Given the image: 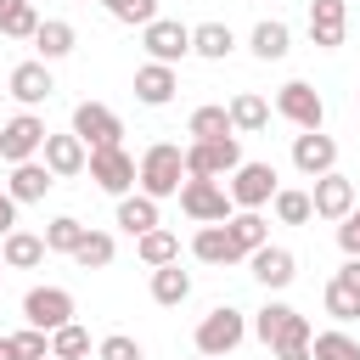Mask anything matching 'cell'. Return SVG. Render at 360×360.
Wrapping results in <instances>:
<instances>
[{
    "label": "cell",
    "instance_id": "cell-39",
    "mask_svg": "<svg viewBox=\"0 0 360 360\" xmlns=\"http://www.w3.org/2000/svg\"><path fill=\"white\" fill-rule=\"evenodd\" d=\"M11 349H17V360H51V332L22 326V332H11Z\"/></svg>",
    "mask_w": 360,
    "mask_h": 360
},
{
    "label": "cell",
    "instance_id": "cell-38",
    "mask_svg": "<svg viewBox=\"0 0 360 360\" xmlns=\"http://www.w3.org/2000/svg\"><path fill=\"white\" fill-rule=\"evenodd\" d=\"M112 22H129V28H146L158 17V0H101Z\"/></svg>",
    "mask_w": 360,
    "mask_h": 360
},
{
    "label": "cell",
    "instance_id": "cell-15",
    "mask_svg": "<svg viewBox=\"0 0 360 360\" xmlns=\"http://www.w3.org/2000/svg\"><path fill=\"white\" fill-rule=\"evenodd\" d=\"M309 208H315V219H343L349 208H354V180L349 174H321L315 180V191H309Z\"/></svg>",
    "mask_w": 360,
    "mask_h": 360
},
{
    "label": "cell",
    "instance_id": "cell-36",
    "mask_svg": "<svg viewBox=\"0 0 360 360\" xmlns=\"http://www.w3.org/2000/svg\"><path fill=\"white\" fill-rule=\"evenodd\" d=\"M270 202H276V219H281V225H309V219H315V208H309V191H292V186H281Z\"/></svg>",
    "mask_w": 360,
    "mask_h": 360
},
{
    "label": "cell",
    "instance_id": "cell-25",
    "mask_svg": "<svg viewBox=\"0 0 360 360\" xmlns=\"http://www.w3.org/2000/svg\"><path fill=\"white\" fill-rule=\"evenodd\" d=\"M34 45H39V62H62V56L79 45V34H73V22L45 17V22H39V34H34Z\"/></svg>",
    "mask_w": 360,
    "mask_h": 360
},
{
    "label": "cell",
    "instance_id": "cell-3",
    "mask_svg": "<svg viewBox=\"0 0 360 360\" xmlns=\"http://www.w3.org/2000/svg\"><path fill=\"white\" fill-rule=\"evenodd\" d=\"M253 338H259L264 349H281V343H309L315 326H309V315H298L292 304H264V309L253 315Z\"/></svg>",
    "mask_w": 360,
    "mask_h": 360
},
{
    "label": "cell",
    "instance_id": "cell-31",
    "mask_svg": "<svg viewBox=\"0 0 360 360\" xmlns=\"http://www.w3.org/2000/svg\"><path fill=\"white\" fill-rule=\"evenodd\" d=\"M186 135H191V141H225V135H236V129H231V112L208 101V107H197V112H191Z\"/></svg>",
    "mask_w": 360,
    "mask_h": 360
},
{
    "label": "cell",
    "instance_id": "cell-24",
    "mask_svg": "<svg viewBox=\"0 0 360 360\" xmlns=\"http://www.w3.org/2000/svg\"><path fill=\"white\" fill-rule=\"evenodd\" d=\"M225 112H231V129H236V135H259V129L270 124V101H264V96H253V90L231 96V107H225Z\"/></svg>",
    "mask_w": 360,
    "mask_h": 360
},
{
    "label": "cell",
    "instance_id": "cell-32",
    "mask_svg": "<svg viewBox=\"0 0 360 360\" xmlns=\"http://www.w3.org/2000/svg\"><path fill=\"white\" fill-rule=\"evenodd\" d=\"M112 253H118V242H112L107 231H84V242L73 248V264H79V270H107Z\"/></svg>",
    "mask_w": 360,
    "mask_h": 360
},
{
    "label": "cell",
    "instance_id": "cell-7",
    "mask_svg": "<svg viewBox=\"0 0 360 360\" xmlns=\"http://www.w3.org/2000/svg\"><path fill=\"white\" fill-rule=\"evenodd\" d=\"M45 118L39 112H17V118H6L0 124V158L17 169V163H28V158H39V146H45Z\"/></svg>",
    "mask_w": 360,
    "mask_h": 360
},
{
    "label": "cell",
    "instance_id": "cell-28",
    "mask_svg": "<svg viewBox=\"0 0 360 360\" xmlns=\"http://www.w3.org/2000/svg\"><path fill=\"white\" fill-rule=\"evenodd\" d=\"M118 225H124L129 236H146V231H158V202H152V197H141V191L118 197Z\"/></svg>",
    "mask_w": 360,
    "mask_h": 360
},
{
    "label": "cell",
    "instance_id": "cell-40",
    "mask_svg": "<svg viewBox=\"0 0 360 360\" xmlns=\"http://www.w3.org/2000/svg\"><path fill=\"white\" fill-rule=\"evenodd\" d=\"M96 354H101V360H146V349H141L129 332H112V338H101V343H96Z\"/></svg>",
    "mask_w": 360,
    "mask_h": 360
},
{
    "label": "cell",
    "instance_id": "cell-10",
    "mask_svg": "<svg viewBox=\"0 0 360 360\" xmlns=\"http://www.w3.org/2000/svg\"><path fill=\"white\" fill-rule=\"evenodd\" d=\"M73 135L84 141V152H101V146H118L124 124H118L112 107H101V101H79V107H73Z\"/></svg>",
    "mask_w": 360,
    "mask_h": 360
},
{
    "label": "cell",
    "instance_id": "cell-14",
    "mask_svg": "<svg viewBox=\"0 0 360 360\" xmlns=\"http://www.w3.org/2000/svg\"><path fill=\"white\" fill-rule=\"evenodd\" d=\"M84 141L68 129V135H45V146H39V163L56 174V180H73V174H84Z\"/></svg>",
    "mask_w": 360,
    "mask_h": 360
},
{
    "label": "cell",
    "instance_id": "cell-1",
    "mask_svg": "<svg viewBox=\"0 0 360 360\" xmlns=\"http://www.w3.org/2000/svg\"><path fill=\"white\" fill-rule=\"evenodd\" d=\"M180 180H186V146L158 141V146L141 152V163H135V186H141V197H152V202L180 197Z\"/></svg>",
    "mask_w": 360,
    "mask_h": 360
},
{
    "label": "cell",
    "instance_id": "cell-20",
    "mask_svg": "<svg viewBox=\"0 0 360 360\" xmlns=\"http://www.w3.org/2000/svg\"><path fill=\"white\" fill-rule=\"evenodd\" d=\"M174 90H180L174 68H163V62H141V68H135V101H146V107H169Z\"/></svg>",
    "mask_w": 360,
    "mask_h": 360
},
{
    "label": "cell",
    "instance_id": "cell-29",
    "mask_svg": "<svg viewBox=\"0 0 360 360\" xmlns=\"http://www.w3.org/2000/svg\"><path fill=\"white\" fill-rule=\"evenodd\" d=\"M135 253H141V264H146V270H158V264H174V259H180V236L158 225V231L135 236Z\"/></svg>",
    "mask_w": 360,
    "mask_h": 360
},
{
    "label": "cell",
    "instance_id": "cell-23",
    "mask_svg": "<svg viewBox=\"0 0 360 360\" xmlns=\"http://www.w3.org/2000/svg\"><path fill=\"white\" fill-rule=\"evenodd\" d=\"M248 45H253V56H259V62H281V56L292 51V28H287V22H276V17H264V22H253Z\"/></svg>",
    "mask_w": 360,
    "mask_h": 360
},
{
    "label": "cell",
    "instance_id": "cell-9",
    "mask_svg": "<svg viewBox=\"0 0 360 360\" xmlns=\"http://www.w3.org/2000/svg\"><path fill=\"white\" fill-rule=\"evenodd\" d=\"M276 112H281L292 129H321V124H326V101H321L315 84H304V79H292V84L276 90Z\"/></svg>",
    "mask_w": 360,
    "mask_h": 360
},
{
    "label": "cell",
    "instance_id": "cell-26",
    "mask_svg": "<svg viewBox=\"0 0 360 360\" xmlns=\"http://www.w3.org/2000/svg\"><path fill=\"white\" fill-rule=\"evenodd\" d=\"M225 236H231V248H236L242 259H248L253 248H264V242H270V231H264V214H248V208L225 219Z\"/></svg>",
    "mask_w": 360,
    "mask_h": 360
},
{
    "label": "cell",
    "instance_id": "cell-13",
    "mask_svg": "<svg viewBox=\"0 0 360 360\" xmlns=\"http://www.w3.org/2000/svg\"><path fill=\"white\" fill-rule=\"evenodd\" d=\"M292 169L309 174V180L332 174V169H338V141L321 135V129H298V135H292Z\"/></svg>",
    "mask_w": 360,
    "mask_h": 360
},
{
    "label": "cell",
    "instance_id": "cell-42",
    "mask_svg": "<svg viewBox=\"0 0 360 360\" xmlns=\"http://www.w3.org/2000/svg\"><path fill=\"white\" fill-rule=\"evenodd\" d=\"M338 248H343L349 259H360V202H354V208L338 219Z\"/></svg>",
    "mask_w": 360,
    "mask_h": 360
},
{
    "label": "cell",
    "instance_id": "cell-37",
    "mask_svg": "<svg viewBox=\"0 0 360 360\" xmlns=\"http://www.w3.org/2000/svg\"><path fill=\"white\" fill-rule=\"evenodd\" d=\"M84 354H90V332L84 326L68 321V326L51 332V360H84Z\"/></svg>",
    "mask_w": 360,
    "mask_h": 360
},
{
    "label": "cell",
    "instance_id": "cell-45",
    "mask_svg": "<svg viewBox=\"0 0 360 360\" xmlns=\"http://www.w3.org/2000/svg\"><path fill=\"white\" fill-rule=\"evenodd\" d=\"M276 360H309V343H281Z\"/></svg>",
    "mask_w": 360,
    "mask_h": 360
},
{
    "label": "cell",
    "instance_id": "cell-6",
    "mask_svg": "<svg viewBox=\"0 0 360 360\" xmlns=\"http://www.w3.org/2000/svg\"><path fill=\"white\" fill-rule=\"evenodd\" d=\"M236 163H242L236 135H225V141H191V146H186V174H191V180H225Z\"/></svg>",
    "mask_w": 360,
    "mask_h": 360
},
{
    "label": "cell",
    "instance_id": "cell-35",
    "mask_svg": "<svg viewBox=\"0 0 360 360\" xmlns=\"http://www.w3.org/2000/svg\"><path fill=\"white\" fill-rule=\"evenodd\" d=\"M0 34H6V39H34V34H39V11H34V0H17L11 11H0Z\"/></svg>",
    "mask_w": 360,
    "mask_h": 360
},
{
    "label": "cell",
    "instance_id": "cell-8",
    "mask_svg": "<svg viewBox=\"0 0 360 360\" xmlns=\"http://www.w3.org/2000/svg\"><path fill=\"white\" fill-rule=\"evenodd\" d=\"M141 45H146V56H152V62L174 68V62H186V56H191V28H186V22H174V17H152V22L141 28Z\"/></svg>",
    "mask_w": 360,
    "mask_h": 360
},
{
    "label": "cell",
    "instance_id": "cell-5",
    "mask_svg": "<svg viewBox=\"0 0 360 360\" xmlns=\"http://www.w3.org/2000/svg\"><path fill=\"white\" fill-rule=\"evenodd\" d=\"M180 208L197 219V225H225L231 219V191L225 180H180Z\"/></svg>",
    "mask_w": 360,
    "mask_h": 360
},
{
    "label": "cell",
    "instance_id": "cell-43",
    "mask_svg": "<svg viewBox=\"0 0 360 360\" xmlns=\"http://www.w3.org/2000/svg\"><path fill=\"white\" fill-rule=\"evenodd\" d=\"M332 281H338V287H349V292H354V298H360V259H343V264H338V276H332Z\"/></svg>",
    "mask_w": 360,
    "mask_h": 360
},
{
    "label": "cell",
    "instance_id": "cell-48",
    "mask_svg": "<svg viewBox=\"0 0 360 360\" xmlns=\"http://www.w3.org/2000/svg\"><path fill=\"white\" fill-rule=\"evenodd\" d=\"M197 360H208V354H197Z\"/></svg>",
    "mask_w": 360,
    "mask_h": 360
},
{
    "label": "cell",
    "instance_id": "cell-17",
    "mask_svg": "<svg viewBox=\"0 0 360 360\" xmlns=\"http://www.w3.org/2000/svg\"><path fill=\"white\" fill-rule=\"evenodd\" d=\"M343 28H349V6L343 0H309V39H315V51H338Z\"/></svg>",
    "mask_w": 360,
    "mask_h": 360
},
{
    "label": "cell",
    "instance_id": "cell-47",
    "mask_svg": "<svg viewBox=\"0 0 360 360\" xmlns=\"http://www.w3.org/2000/svg\"><path fill=\"white\" fill-rule=\"evenodd\" d=\"M11 6H17V0H0V11H11Z\"/></svg>",
    "mask_w": 360,
    "mask_h": 360
},
{
    "label": "cell",
    "instance_id": "cell-19",
    "mask_svg": "<svg viewBox=\"0 0 360 360\" xmlns=\"http://www.w3.org/2000/svg\"><path fill=\"white\" fill-rule=\"evenodd\" d=\"M56 186V174L39 163V158H28V163H17L11 169V180H6V197L22 208V202H45V191Z\"/></svg>",
    "mask_w": 360,
    "mask_h": 360
},
{
    "label": "cell",
    "instance_id": "cell-30",
    "mask_svg": "<svg viewBox=\"0 0 360 360\" xmlns=\"http://www.w3.org/2000/svg\"><path fill=\"white\" fill-rule=\"evenodd\" d=\"M191 253L202 259V264H236L242 253L231 248V236H225V225H202L197 236H191Z\"/></svg>",
    "mask_w": 360,
    "mask_h": 360
},
{
    "label": "cell",
    "instance_id": "cell-44",
    "mask_svg": "<svg viewBox=\"0 0 360 360\" xmlns=\"http://www.w3.org/2000/svg\"><path fill=\"white\" fill-rule=\"evenodd\" d=\"M11 231H17V202L0 191V236H11Z\"/></svg>",
    "mask_w": 360,
    "mask_h": 360
},
{
    "label": "cell",
    "instance_id": "cell-16",
    "mask_svg": "<svg viewBox=\"0 0 360 360\" xmlns=\"http://www.w3.org/2000/svg\"><path fill=\"white\" fill-rule=\"evenodd\" d=\"M248 264H253V281H259V287H270V292H281V287L298 276V259H292L287 248H276V242L253 248V253H248Z\"/></svg>",
    "mask_w": 360,
    "mask_h": 360
},
{
    "label": "cell",
    "instance_id": "cell-27",
    "mask_svg": "<svg viewBox=\"0 0 360 360\" xmlns=\"http://www.w3.org/2000/svg\"><path fill=\"white\" fill-rule=\"evenodd\" d=\"M152 298H158L163 309H174V304H186V298H191V276L180 270V259L152 270Z\"/></svg>",
    "mask_w": 360,
    "mask_h": 360
},
{
    "label": "cell",
    "instance_id": "cell-21",
    "mask_svg": "<svg viewBox=\"0 0 360 360\" xmlns=\"http://www.w3.org/2000/svg\"><path fill=\"white\" fill-rule=\"evenodd\" d=\"M0 264H6V270H34V264H45V236H34V231L0 236Z\"/></svg>",
    "mask_w": 360,
    "mask_h": 360
},
{
    "label": "cell",
    "instance_id": "cell-34",
    "mask_svg": "<svg viewBox=\"0 0 360 360\" xmlns=\"http://www.w3.org/2000/svg\"><path fill=\"white\" fill-rule=\"evenodd\" d=\"M309 360H360V343L349 332H315L309 338Z\"/></svg>",
    "mask_w": 360,
    "mask_h": 360
},
{
    "label": "cell",
    "instance_id": "cell-12",
    "mask_svg": "<svg viewBox=\"0 0 360 360\" xmlns=\"http://www.w3.org/2000/svg\"><path fill=\"white\" fill-rule=\"evenodd\" d=\"M22 321L39 326V332L68 326V321H73V292H68V287H28V298H22Z\"/></svg>",
    "mask_w": 360,
    "mask_h": 360
},
{
    "label": "cell",
    "instance_id": "cell-33",
    "mask_svg": "<svg viewBox=\"0 0 360 360\" xmlns=\"http://www.w3.org/2000/svg\"><path fill=\"white\" fill-rule=\"evenodd\" d=\"M84 231H90V225H79L73 214H56V219L45 225V253H68V259H73V248L84 242Z\"/></svg>",
    "mask_w": 360,
    "mask_h": 360
},
{
    "label": "cell",
    "instance_id": "cell-41",
    "mask_svg": "<svg viewBox=\"0 0 360 360\" xmlns=\"http://www.w3.org/2000/svg\"><path fill=\"white\" fill-rule=\"evenodd\" d=\"M326 315H332V321H354V315H360V298H354L349 287L326 281Z\"/></svg>",
    "mask_w": 360,
    "mask_h": 360
},
{
    "label": "cell",
    "instance_id": "cell-4",
    "mask_svg": "<svg viewBox=\"0 0 360 360\" xmlns=\"http://www.w3.org/2000/svg\"><path fill=\"white\" fill-rule=\"evenodd\" d=\"M231 208H248V214H259L276 191H281V180H276V169L270 163H236L231 169Z\"/></svg>",
    "mask_w": 360,
    "mask_h": 360
},
{
    "label": "cell",
    "instance_id": "cell-11",
    "mask_svg": "<svg viewBox=\"0 0 360 360\" xmlns=\"http://www.w3.org/2000/svg\"><path fill=\"white\" fill-rule=\"evenodd\" d=\"M84 169H90V180H96L107 197H129V186H135V158H129L124 146H101V152H90Z\"/></svg>",
    "mask_w": 360,
    "mask_h": 360
},
{
    "label": "cell",
    "instance_id": "cell-2",
    "mask_svg": "<svg viewBox=\"0 0 360 360\" xmlns=\"http://www.w3.org/2000/svg\"><path fill=\"white\" fill-rule=\"evenodd\" d=\"M242 338H248V315L231 309V304H219V309H208L197 321V354H208V360H225Z\"/></svg>",
    "mask_w": 360,
    "mask_h": 360
},
{
    "label": "cell",
    "instance_id": "cell-46",
    "mask_svg": "<svg viewBox=\"0 0 360 360\" xmlns=\"http://www.w3.org/2000/svg\"><path fill=\"white\" fill-rule=\"evenodd\" d=\"M0 360H17V349H11V338H0Z\"/></svg>",
    "mask_w": 360,
    "mask_h": 360
},
{
    "label": "cell",
    "instance_id": "cell-22",
    "mask_svg": "<svg viewBox=\"0 0 360 360\" xmlns=\"http://www.w3.org/2000/svg\"><path fill=\"white\" fill-rule=\"evenodd\" d=\"M231 51H236L231 22H197V28H191V56H202V62H225Z\"/></svg>",
    "mask_w": 360,
    "mask_h": 360
},
{
    "label": "cell",
    "instance_id": "cell-18",
    "mask_svg": "<svg viewBox=\"0 0 360 360\" xmlns=\"http://www.w3.org/2000/svg\"><path fill=\"white\" fill-rule=\"evenodd\" d=\"M6 84H11V96L22 101V112H34L39 101H51V90H56V79H51V68H45V62H17Z\"/></svg>",
    "mask_w": 360,
    "mask_h": 360
}]
</instances>
